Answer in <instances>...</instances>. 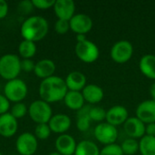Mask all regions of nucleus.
<instances>
[{"label": "nucleus", "mask_w": 155, "mask_h": 155, "mask_svg": "<svg viewBox=\"0 0 155 155\" xmlns=\"http://www.w3.org/2000/svg\"><path fill=\"white\" fill-rule=\"evenodd\" d=\"M94 134L95 139L104 145L115 143L118 138V131L115 126L109 124L108 123H101L94 128Z\"/></svg>", "instance_id": "obj_9"}, {"label": "nucleus", "mask_w": 155, "mask_h": 155, "mask_svg": "<svg viewBox=\"0 0 155 155\" xmlns=\"http://www.w3.org/2000/svg\"><path fill=\"white\" fill-rule=\"evenodd\" d=\"M10 102L4 94H0V115L9 113L8 111L10 110Z\"/></svg>", "instance_id": "obj_35"}, {"label": "nucleus", "mask_w": 155, "mask_h": 155, "mask_svg": "<svg viewBox=\"0 0 155 155\" xmlns=\"http://www.w3.org/2000/svg\"><path fill=\"white\" fill-rule=\"evenodd\" d=\"M145 135L155 137V123L145 124Z\"/></svg>", "instance_id": "obj_38"}, {"label": "nucleus", "mask_w": 155, "mask_h": 155, "mask_svg": "<svg viewBox=\"0 0 155 155\" xmlns=\"http://www.w3.org/2000/svg\"><path fill=\"white\" fill-rule=\"evenodd\" d=\"M67 92L68 89L64 79L56 75L42 80L38 88V94L41 100L49 104L64 100Z\"/></svg>", "instance_id": "obj_1"}, {"label": "nucleus", "mask_w": 155, "mask_h": 155, "mask_svg": "<svg viewBox=\"0 0 155 155\" xmlns=\"http://www.w3.org/2000/svg\"><path fill=\"white\" fill-rule=\"evenodd\" d=\"M76 146L74 138L67 134H60L55 140L56 152L61 155H74Z\"/></svg>", "instance_id": "obj_16"}, {"label": "nucleus", "mask_w": 155, "mask_h": 155, "mask_svg": "<svg viewBox=\"0 0 155 155\" xmlns=\"http://www.w3.org/2000/svg\"><path fill=\"white\" fill-rule=\"evenodd\" d=\"M49 155H61L60 153H58L57 152H54V153H51Z\"/></svg>", "instance_id": "obj_41"}, {"label": "nucleus", "mask_w": 155, "mask_h": 155, "mask_svg": "<svg viewBox=\"0 0 155 155\" xmlns=\"http://www.w3.org/2000/svg\"><path fill=\"white\" fill-rule=\"evenodd\" d=\"M139 152L142 155H155V137L144 135L141 138Z\"/></svg>", "instance_id": "obj_26"}, {"label": "nucleus", "mask_w": 155, "mask_h": 155, "mask_svg": "<svg viewBox=\"0 0 155 155\" xmlns=\"http://www.w3.org/2000/svg\"><path fill=\"white\" fill-rule=\"evenodd\" d=\"M27 94L28 87L26 84L19 78L7 81L4 86V95L9 102H13L14 104L22 103Z\"/></svg>", "instance_id": "obj_5"}, {"label": "nucleus", "mask_w": 155, "mask_h": 155, "mask_svg": "<svg viewBox=\"0 0 155 155\" xmlns=\"http://www.w3.org/2000/svg\"><path fill=\"white\" fill-rule=\"evenodd\" d=\"M82 94L85 102L90 104H96L100 103L104 97V92L102 87L97 84H90L83 89Z\"/></svg>", "instance_id": "obj_19"}, {"label": "nucleus", "mask_w": 155, "mask_h": 155, "mask_svg": "<svg viewBox=\"0 0 155 155\" xmlns=\"http://www.w3.org/2000/svg\"><path fill=\"white\" fill-rule=\"evenodd\" d=\"M54 30L57 34L64 35L70 30V24L69 21L66 20H61L57 19V21L54 24Z\"/></svg>", "instance_id": "obj_32"}, {"label": "nucleus", "mask_w": 155, "mask_h": 155, "mask_svg": "<svg viewBox=\"0 0 155 155\" xmlns=\"http://www.w3.org/2000/svg\"><path fill=\"white\" fill-rule=\"evenodd\" d=\"M89 115L91 121L103 123L106 119V111L101 106H94L91 107Z\"/></svg>", "instance_id": "obj_29"}, {"label": "nucleus", "mask_w": 155, "mask_h": 155, "mask_svg": "<svg viewBox=\"0 0 155 155\" xmlns=\"http://www.w3.org/2000/svg\"><path fill=\"white\" fill-rule=\"evenodd\" d=\"M18 129L17 120L10 114L0 115V135L5 138L13 137Z\"/></svg>", "instance_id": "obj_17"}, {"label": "nucleus", "mask_w": 155, "mask_h": 155, "mask_svg": "<svg viewBox=\"0 0 155 155\" xmlns=\"http://www.w3.org/2000/svg\"><path fill=\"white\" fill-rule=\"evenodd\" d=\"M36 45L34 42L23 40L18 45V54L19 57L23 59H31L36 54Z\"/></svg>", "instance_id": "obj_25"}, {"label": "nucleus", "mask_w": 155, "mask_h": 155, "mask_svg": "<svg viewBox=\"0 0 155 155\" xmlns=\"http://www.w3.org/2000/svg\"><path fill=\"white\" fill-rule=\"evenodd\" d=\"M70 30L76 35H85L93 28V20L86 14H75L69 21Z\"/></svg>", "instance_id": "obj_10"}, {"label": "nucleus", "mask_w": 155, "mask_h": 155, "mask_svg": "<svg viewBox=\"0 0 155 155\" xmlns=\"http://www.w3.org/2000/svg\"><path fill=\"white\" fill-rule=\"evenodd\" d=\"M150 94L152 96V100L155 101V82L152 84V85L150 87Z\"/></svg>", "instance_id": "obj_39"}, {"label": "nucleus", "mask_w": 155, "mask_h": 155, "mask_svg": "<svg viewBox=\"0 0 155 155\" xmlns=\"http://www.w3.org/2000/svg\"><path fill=\"white\" fill-rule=\"evenodd\" d=\"M90 105H84L82 109L77 111V121L76 127L80 132H86L90 128Z\"/></svg>", "instance_id": "obj_23"}, {"label": "nucleus", "mask_w": 155, "mask_h": 155, "mask_svg": "<svg viewBox=\"0 0 155 155\" xmlns=\"http://www.w3.org/2000/svg\"><path fill=\"white\" fill-rule=\"evenodd\" d=\"M68 91L81 92L86 86V77L79 71H73L64 79Z\"/></svg>", "instance_id": "obj_18"}, {"label": "nucleus", "mask_w": 155, "mask_h": 155, "mask_svg": "<svg viewBox=\"0 0 155 155\" xmlns=\"http://www.w3.org/2000/svg\"><path fill=\"white\" fill-rule=\"evenodd\" d=\"M28 114L33 122L37 124H48L53 116L50 104L43 100H35L28 107Z\"/></svg>", "instance_id": "obj_4"}, {"label": "nucleus", "mask_w": 155, "mask_h": 155, "mask_svg": "<svg viewBox=\"0 0 155 155\" xmlns=\"http://www.w3.org/2000/svg\"><path fill=\"white\" fill-rule=\"evenodd\" d=\"M17 8H18V11H19L20 13H22L24 15H25L30 14V13L33 11V9H34L35 7H34V5H33L32 1L25 0V1L19 2Z\"/></svg>", "instance_id": "obj_34"}, {"label": "nucleus", "mask_w": 155, "mask_h": 155, "mask_svg": "<svg viewBox=\"0 0 155 155\" xmlns=\"http://www.w3.org/2000/svg\"><path fill=\"white\" fill-rule=\"evenodd\" d=\"M121 148L124 155L136 154L139 153V142L133 138H127L122 143Z\"/></svg>", "instance_id": "obj_27"}, {"label": "nucleus", "mask_w": 155, "mask_h": 155, "mask_svg": "<svg viewBox=\"0 0 155 155\" xmlns=\"http://www.w3.org/2000/svg\"><path fill=\"white\" fill-rule=\"evenodd\" d=\"M124 130L129 138L141 139L145 135V124L135 117H129L127 121L124 124Z\"/></svg>", "instance_id": "obj_14"}, {"label": "nucleus", "mask_w": 155, "mask_h": 155, "mask_svg": "<svg viewBox=\"0 0 155 155\" xmlns=\"http://www.w3.org/2000/svg\"><path fill=\"white\" fill-rule=\"evenodd\" d=\"M32 3L35 8L40 10H46L51 7H54L55 0H32Z\"/></svg>", "instance_id": "obj_33"}, {"label": "nucleus", "mask_w": 155, "mask_h": 155, "mask_svg": "<svg viewBox=\"0 0 155 155\" xmlns=\"http://www.w3.org/2000/svg\"><path fill=\"white\" fill-rule=\"evenodd\" d=\"M51 130L48 124H37L35 129V136L37 140H47L51 134Z\"/></svg>", "instance_id": "obj_30"}, {"label": "nucleus", "mask_w": 155, "mask_h": 155, "mask_svg": "<svg viewBox=\"0 0 155 155\" xmlns=\"http://www.w3.org/2000/svg\"><path fill=\"white\" fill-rule=\"evenodd\" d=\"M37 148V138L31 133L21 134L15 141V149L19 155H34Z\"/></svg>", "instance_id": "obj_8"}, {"label": "nucleus", "mask_w": 155, "mask_h": 155, "mask_svg": "<svg viewBox=\"0 0 155 155\" xmlns=\"http://www.w3.org/2000/svg\"><path fill=\"white\" fill-rule=\"evenodd\" d=\"M141 73L149 79L155 80V55L147 54L142 56L139 62Z\"/></svg>", "instance_id": "obj_21"}, {"label": "nucleus", "mask_w": 155, "mask_h": 155, "mask_svg": "<svg viewBox=\"0 0 155 155\" xmlns=\"http://www.w3.org/2000/svg\"><path fill=\"white\" fill-rule=\"evenodd\" d=\"M49 31L48 21L40 15H32L26 18L21 25L20 34L24 40L38 42L44 39Z\"/></svg>", "instance_id": "obj_2"}, {"label": "nucleus", "mask_w": 155, "mask_h": 155, "mask_svg": "<svg viewBox=\"0 0 155 155\" xmlns=\"http://www.w3.org/2000/svg\"><path fill=\"white\" fill-rule=\"evenodd\" d=\"M8 4L5 0H0V19H4L8 14Z\"/></svg>", "instance_id": "obj_37"}, {"label": "nucleus", "mask_w": 155, "mask_h": 155, "mask_svg": "<svg viewBox=\"0 0 155 155\" xmlns=\"http://www.w3.org/2000/svg\"><path fill=\"white\" fill-rule=\"evenodd\" d=\"M56 70L55 64L50 59H42L35 63L34 74L41 79H46L54 75Z\"/></svg>", "instance_id": "obj_20"}, {"label": "nucleus", "mask_w": 155, "mask_h": 155, "mask_svg": "<svg viewBox=\"0 0 155 155\" xmlns=\"http://www.w3.org/2000/svg\"><path fill=\"white\" fill-rule=\"evenodd\" d=\"M28 113V108L24 103H16L14 104L10 108V114L16 119L24 118Z\"/></svg>", "instance_id": "obj_28"}, {"label": "nucleus", "mask_w": 155, "mask_h": 155, "mask_svg": "<svg viewBox=\"0 0 155 155\" xmlns=\"http://www.w3.org/2000/svg\"><path fill=\"white\" fill-rule=\"evenodd\" d=\"M0 90H1V84H0Z\"/></svg>", "instance_id": "obj_42"}, {"label": "nucleus", "mask_w": 155, "mask_h": 155, "mask_svg": "<svg viewBox=\"0 0 155 155\" xmlns=\"http://www.w3.org/2000/svg\"><path fill=\"white\" fill-rule=\"evenodd\" d=\"M85 40H87L85 35H76V41H77V43H81V42H84Z\"/></svg>", "instance_id": "obj_40"}, {"label": "nucleus", "mask_w": 155, "mask_h": 155, "mask_svg": "<svg viewBox=\"0 0 155 155\" xmlns=\"http://www.w3.org/2000/svg\"><path fill=\"white\" fill-rule=\"evenodd\" d=\"M74 155H100V150L94 142L83 140L77 143Z\"/></svg>", "instance_id": "obj_24"}, {"label": "nucleus", "mask_w": 155, "mask_h": 155, "mask_svg": "<svg viewBox=\"0 0 155 155\" xmlns=\"http://www.w3.org/2000/svg\"><path fill=\"white\" fill-rule=\"evenodd\" d=\"M134 54V46L127 40H120L114 44L111 48V58L117 64L127 63Z\"/></svg>", "instance_id": "obj_7"}, {"label": "nucleus", "mask_w": 155, "mask_h": 155, "mask_svg": "<svg viewBox=\"0 0 155 155\" xmlns=\"http://www.w3.org/2000/svg\"><path fill=\"white\" fill-rule=\"evenodd\" d=\"M21 59L15 54H5L0 57V76L7 81L16 79L20 74Z\"/></svg>", "instance_id": "obj_3"}, {"label": "nucleus", "mask_w": 155, "mask_h": 155, "mask_svg": "<svg viewBox=\"0 0 155 155\" xmlns=\"http://www.w3.org/2000/svg\"><path fill=\"white\" fill-rule=\"evenodd\" d=\"M0 155H3V154H2V153H1V152H0Z\"/></svg>", "instance_id": "obj_43"}, {"label": "nucleus", "mask_w": 155, "mask_h": 155, "mask_svg": "<svg viewBox=\"0 0 155 155\" xmlns=\"http://www.w3.org/2000/svg\"><path fill=\"white\" fill-rule=\"evenodd\" d=\"M76 56L84 63L92 64L95 62L100 54L98 46L90 40H85L81 43H76L74 47Z\"/></svg>", "instance_id": "obj_6"}, {"label": "nucleus", "mask_w": 155, "mask_h": 155, "mask_svg": "<svg viewBox=\"0 0 155 155\" xmlns=\"http://www.w3.org/2000/svg\"><path fill=\"white\" fill-rule=\"evenodd\" d=\"M35 65V64L31 59H23V60H21V69L24 72H26V73L34 72Z\"/></svg>", "instance_id": "obj_36"}, {"label": "nucleus", "mask_w": 155, "mask_h": 155, "mask_svg": "<svg viewBox=\"0 0 155 155\" xmlns=\"http://www.w3.org/2000/svg\"><path fill=\"white\" fill-rule=\"evenodd\" d=\"M48 125L52 133L64 134L70 129L72 121L71 118L65 114H56L52 116Z\"/></svg>", "instance_id": "obj_15"}, {"label": "nucleus", "mask_w": 155, "mask_h": 155, "mask_svg": "<svg viewBox=\"0 0 155 155\" xmlns=\"http://www.w3.org/2000/svg\"><path fill=\"white\" fill-rule=\"evenodd\" d=\"M54 12L58 19L70 21L75 15V4L73 0H55Z\"/></svg>", "instance_id": "obj_11"}, {"label": "nucleus", "mask_w": 155, "mask_h": 155, "mask_svg": "<svg viewBox=\"0 0 155 155\" xmlns=\"http://www.w3.org/2000/svg\"><path fill=\"white\" fill-rule=\"evenodd\" d=\"M129 118V113L127 109L123 105H114L106 111V123L117 127L118 125H124V124Z\"/></svg>", "instance_id": "obj_13"}, {"label": "nucleus", "mask_w": 155, "mask_h": 155, "mask_svg": "<svg viewBox=\"0 0 155 155\" xmlns=\"http://www.w3.org/2000/svg\"><path fill=\"white\" fill-rule=\"evenodd\" d=\"M136 117L144 124L155 123V101L145 100L136 108Z\"/></svg>", "instance_id": "obj_12"}, {"label": "nucleus", "mask_w": 155, "mask_h": 155, "mask_svg": "<svg viewBox=\"0 0 155 155\" xmlns=\"http://www.w3.org/2000/svg\"><path fill=\"white\" fill-rule=\"evenodd\" d=\"M84 99L82 92L68 91L64 98V103L66 107L73 111H79L84 106Z\"/></svg>", "instance_id": "obj_22"}, {"label": "nucleus", "mask_w": 155, "mask_h": 155, "mask_svg": "<svg viewBox=\"0 0 155 155\" xmlns=\"http://www.w3.org/2000/svg\"><path fill=\"white\" fill-rule=\"evenodd\" d=\"M100 155H124L121 145L117 143H113L109 145H105L101 151H100Z\"/></svg>", "instance_id": "obj_31"}]
</instances>
